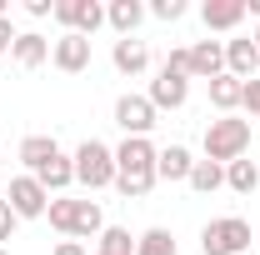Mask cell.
Returning a JSON list of instances; mask_svg holds the SVG:
<instances>
[{"mask_svg": "<svg viewBox=\"0 0 260 255\" xmlns=\"http://www.w3.org/2000/svg\"><path fill=\"white\" fill-rule=\"evenodd\" d=\"M105 230V210H100V200H75V235L70 240H80V235H100Z\"/></svg>", "mask_w": 260, "mask_h": 255, "instance_id": "cell-23", "label": "cell"}, {"mask_svg": "<svg viewBox=\"0 0 260 255\" xmlns=\"http://www.w3.org/2000/svg\"><path fill=\"white\" fill-rule=\"evenodd\" d=\"M185 100H190V75H175V70L160 65V75L150 80V105L155 110H180Z\"/></svg>", "mask_w": 260, "mask_h": 255, "instance_id": "cell-9", "label": "cell"}, {"mask_svg": "<svg viewBox=\"0 0 260 255\" xmlns=\"http://www.w3.org/2000/svg\"><path fill=\"white\" fill-rule=\"evenodd\" d=\"M240 95H245V80H235L230 70L210 80V105H215L220 115H235V110H240Z\"/></svg>", "mask_w": 260, "mask_h": 255, "instance_id": "cell-18", "label": "cell"}, {"mask_svg": "<svg viewBox=\"0 0 260 255\" xmlns=\"http://www.w3.org/2000/svg\"><path fill=\"white\" fill-rule=\"evenodd\" d=\"M155 105H150V95H120L115 100V125L125 130V135H150L155 130Z\"/></svg>", "mask_w": 260, "mask_h": 255, "instance_id": "cell-7", "label": "cell"}, {"mask_svg": "<svg viewBox=\"0 0 260 255\" xmlns=\"http://www.w3.org/2000/svg\"><path fill=\"white\" fill-rule=\"evenodd\" d=\"M240 105H245L250 115H260V75H255V80H245V95H240Z\"/></svg>", "mask_w": 260, "mask_h": 255, "instance_id": "cell-29", "label": "cell"}, {"mask_svg": "<svg viewBox=\"0 0 260 255\" xmlns=\"http://www.w3.org/2000/svg\"><path fill=\"white\" fill-rule=\"evenodd\" d=\"M225 185L235 195H250V190H260V165L250 155H240V160H230L225 165Z\"/></svg>", "mask_w": 260, "mask_h": 255, "instance_id": "cell-19", "label": "cell"}, {"mask_svg": "<svg viewBox=\"0 0 260 255\" xmlns=\"http://www.w3.org/2000/svg\"><path fill=\"white\" fill-rule=\"evenodd\" d=\"M200 250L205 255H245L250 250V220H240V215H215V220H205Z\"/></svg>", "mask_w": 260, "mask_h": 255, "instance_id": "cell-4", "label": "cell"}, {"mask_svg": "<svg viewBox=\"0 0 260 255\" xmlns=\"http://www.w3.org/2000/svg\"><path fill=\"white\" fill-rule=\"evenodd\" d=\"M95 255H135V235L125 225H105L100 230V250Z\"/></svg>", "mask_w": 260, "mask_h": 255, "instance_id": "cell-24", "label": "cell"}, {"mask_svg": "<svg viewBox=\"0 0 260 255\" xmlns=\"http://www.w3.org/2000/svg\"><path fill=\"white\" fill-rule=\"evenodd\" d=\"M245 150H250V120H240V115H220V120L205 125V160L230 165V160H240Z\"/></svg>", "mask_w": 260, "mask_h": 255, "instance_id": "cell-2", "label": "cell"}, {"mask_svg": "<svg viewBox=\"0 0 260 255\" xmlns=\"http://www.w3.org/2000/svg\"><path fill=\"white\" fill-rule=\"evenodd\" d=\"M50 65L65 70V75H80V70L90 65V40L75 35V30H65L60 40H50Z\"/></svg>", "mask_w": 260, "mask_h": 255, "instance_id": "cell-8", "label": "cell"}, {"mask_svg": "<svg viewBox=\"0 0 260 255\" xmlns=\"http://www.w3.org/2000/svg\"><path fill=\"white\" fill-rule=\"evenodd\" d=\"M55 155H60L55 135H25V140H20V160L30 165V175L40 170V165H45V160H55Z\"/></svg>", "mask_w": 260, "mask_h": 255, "instance_id": "cell-21", "label": "cell"}, {"mask_svg": "<svg viewBox=\"0 0 260 255\" xmlns=\"http://www.w3.org/2000/svg\"><path fill=\"white\" fill-rule=\"evenodd\" d=\"M140 20H145V5H140V0H110V5H105V25L120 35V40H125V35H135V25H140Z\"/></svg>", "mask_w": 260, "mask_h": 255, "instance_id": "cell-16", "label": "cell"}, {"mask_svg": "<svg viewBox=\"0 0 260 255\" xmlns=\"http://www.w3.org/2000/svg\"><path fill=\"white\" fill-rule=\"evenodd\" d=\"M0 20H5V0H0Z\"/></svg>", "mask_w": 260, "mask_h": 255, "instance_id": "cell-33", "label": "cell"}, {"mask_svg": "<svg viewBox=\"0 0 260 255\" xmlns=\"http://www.w3.org/2000/svg\"><path fill=\"white\" fill-rule=\"evenodd\" d=\"M55 20H60L65 30H75V35H90L105 25V5L100 0H55Z\"/></svg>", "mask_w": 260, "mask_h": 255, "instance_id": "cell-5", "label": "cell"}, {"mask_svg": "<svg viewBox=\"0 0 260 255\" xmlns=\"http://www.w3.org/2000/svg\"><path fill=\"white\" fill-rule=\"evenodd\" d=\"M165 70H175V75H190V45H175V50L165 55Z\"/></svg>", "mask_w": 260, "mask_h": 255, "instance_id": "cell-27", "label": "cell"}, {"mask_svg": "<svg viewBox=\"0 0 260 255\" xmlns=\"http://www.w3.org/2000/svg\"><path fill=\"white\" fill-rule=\"evenodd\" d=\"M250 40H255V45H260V30H255V35H250Z\"/></svg>", "mask_w": 260, "mask_h": 255, "instance_id": "cell-34", "label": "cell"}, {"mask_svg": "<svg viewBox=\"0 0 260 255\" xmlns=\"http://www.w3.org/2000/svg\"><path fill=\"white\" fill-rule=\"evenodd\" d=\"M15 25H10V15H5V20H0V55H10V45H15Z\"/></svg>", "mask_w": 260, "mask_h": 255, "instance_id": "cell-31", "label": "cell"}, {"mask_svg": "<svg viewBox=\"0 0 260 255\" xmlns=\"http://www.w3.org/2000/svg\"><path fill=\"white\" fill-rule=\"evenodd\" d=\"M25 15H35V20L55 15V0H25Z\"/></svg>", "mask_w": 260, "mask_h": 255, "instance_id": "cell-30", "label": "cell"}, {"mask_svg": "<svg viewBox=\"0 0 260 255\" xmlns=\"http://www.w3.org/2000/svg\"><path fill=\"white\" fill-rule=\"evenodd\" d=\"M0 255H5V250H0Z\"/></svg>", "mask_w": 260, "mask_h": 255, "instance_id": "cell-35", "label": "cell"}, {"mask_svg": "<svg viewBox=\"0 0 260 255\" xmlns=\"http://www.w3.org/2000/svg\"><path fill=\"white\" fill-rule=\"evenodd\" d=\"M50 255H90V250H85L80 240H60V245H55V250H50Z\"/></svg>", "mask_w": 260, "mask_h": 255, "instance_id": "cell-32", "label": "cell"}, {"mask_svg": "<svg viewBox=\"0 0 260 255\" xmlns=\"http://www.w3.org/2000/svg\"><path fill=\"white\" fill-rule=\"evenodd\" d=\"M135 255H180V245L165 225H150L145 235H135Z\"/></svg>", "mask_w": 260, "mask_h": 255, "instance_id": "cell-22", "label": "cell"}, {"mask_svg": "<svg viewBox=\"0 0 260 255\" xmlns=\"http://www.w3.org/2000/svg\"><path fill=\"white\" fill-rule=\"evenodd\" d=\"M45 215H50V225L60 230L65 240L75 235V200H65V195H50V210H45Z\"/></svg>", "mask_w": 260, "mask_h": 255, "instance_id": "cell-25", "label": "cell"}, {"mask_svg": "<svg viewBox=\"0 0 260 255\" xmlns=\"http://www.w3.org/2000/svg\"><path fill=\"white\" fill-rule=\"evenodd\" d=\"M15 225H20V215L10 210V200H0V245H5V240L15 235Z\"/></svg>", "mask_w": 260, "mask_h": 255, "instance_id": "cell-28", "label": "cell"}, {"mask_svg": "<svg viewBox=\"0 0 260 255\" xmlns=\"http://www.w3.org/2000/svg\"><path fill=\"white\" fill-rule=\"evenodd\" d=\"M110 65H115L120 75H145V65H150V45H145V40H135V35H125V40H115Z\"/></svg>", "mask_w": 260, "mask_h": 255, "instance_id": "cell-13", "label": "cell"}, {"mask_svg": "<svg viewBox=\"0 0 260 255\" xmlns=\"http://www.w3.org/2000/svg\"><path fill=\"white\" fill-rule=\"evenodd\" d=\"M225 75V40H195L190 45V80H215Z\"/></svg>", "mask_w": 260, "mask_h": 255, "instance_id": "cell-10", "label": "cell"}, {"mask_svg": "<svg viewBox=\"0 0 260 255\" xmlns=\"http://www.w3.org/2000/svg\"><path fill=\"white\" fill-rule=\"evenodd\" d=\"M150 15H155V20H180V15H185V0H155Z\"/></svg>", "mask_w": 260, "mask_h": 255, "instance_id": "cell-26", "label": "cell"}, {"mask_svg": "<svg viewBox=\"0 0 260 255\" xmlns=\"http://www.w3.org/2000/svg\"><path fill=\"white\" fill-rule=\"evenodd\" d=\"M190 165H195V155L185 145H165L155 155V180H190Z\"/></svg>", "mask_w": 260, "mask_h": 255, "instance_id": "cell-17", "label": "cell"}, {"mask_svg": "<svg viewBox=\"0 0 260 255\" xmlns=\"http://www.w3.org/2000/svg\"><path fill=\"white\" fill-rule=\"evenodd\" d=\"M155 155L160 150L150 145V135H125L115 145V190L130 200H145L155 190Z\"/></svg>", "mask_w": 260, "mask_h": 255, "instance_id": "cell-1", "label": "cell"}, {"mask_svg": "<svg viewBox=\"0 0 260 255\" xmlns=\"http://www.w3.org/2000/svg\"><path fill=\"white\" fill-rule=\"evenodd\" d=\"M10 60L20 65V70H40V65L50 60V40H45L40 30H20L15 45H10Z\"/></svg>", "mask_w": 260, "mask_h": 255, "instance_id": "cell-12", "label": "cell"}, {"mask_svg": "<svg viewBox=\"0 0 260 255\" xmlns=\"http://www.w3.org/2000/svg\"><path fill=\"white\" fill-rule=\"evenodd\" d=\"M225 70L235 75V80H255V70H260V45H255V40H245V35L225 40Z\"/></svg>", "mask_w": 260, "mask_h": 255, "instance_id": "cell-11", "label": "cell"}, {"mask_svg": "<svg viewBox=\"0 0 260 255\" xmlns=\"http://www.w3.org/2000/svg\"><path fill=\"white\" fill-rule=\"evenodd\" d=\"M35 180L45 185V195H60V190H70L75 185V155H55V160H45L40 170H35Z\"/></svg>", "mask_w": 260, "mask_h": 255, "instance_id": "cell-14", "label": "cell"}, {"mask_svg": "<svg viewBox=\"0 0 260 255\" xmlns=\"http://www.w3.org/2000/svg\"><path fill=\"white\" fill-rule=\"evenodd\" d=\"M185 185H190L195 195H215L220 185H225V165H215V160H195Z\"/></svg>", "mask_w": 260, "mask_h": 255, "instance_id": "cell-20", "label": "cell"}, {"mask_svg": "<svg viewBox=\"0 0 260 255\" xmlns=\"http://www.w3.org/2000/svg\"><path fill=\"white\" fill-rule=\"evenodd\" d=\"M75 180L85 185V190H105V185H115V150L105 145V140H80L75 145Z\"/></svg>", "mask_w": 260, "mask_h": 255, "instance_id": "cell-3", "label": "cell"}, {"mask_svg": "<svg viewBox=\"0 0 260 255\" xmlns=\"http://www.w3.org/2000/svg\"><path fill=\"white\" fill-rule=\"evenodd\" d=\"M200 20H205V30H235L245 20V0H205Z\"/></svg>", "mask_w": 260, "mask_h": 255, "instance_id": "cell-15", "label": "cell"}, {"mask_svg": "<svg viewBox=\"0 0 260 255\" xmlns=\"http://www.w3.org/2000/svg\"><path fill=\"white\" fill-rule=\"evenodd\" d=\"M5 200H10V210H15L20 220H40V215L50 210V195H45V185H40L35 175H15L10 190H5Z\"/></svg>", "mask_w": 260, "mask_h": 255, "instance_id": "cell-6", "label": "cell"}]
</instances>
